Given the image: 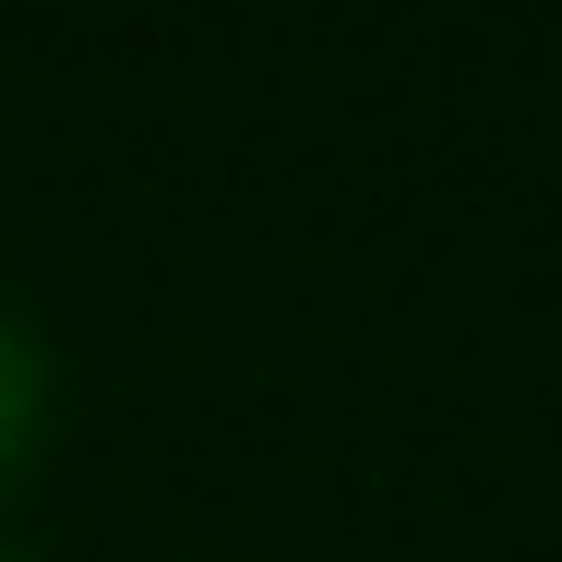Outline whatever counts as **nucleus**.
<instances>
[{"label":"nucleus","instance_id":"1","mask_svg":"<svg viewBox=\"0 0 562 562\" xmlns=\"http://www.w3.org/2000/svg\"><path fill=\"white\" fill-rule=\"evenodd\" d=\"M36 431H48V347H36V324L0 300V479L36 454Z\"/></svg>","mask_w":562,"mask_h":562},{"label":"nucleus","instance_id":"2","mask_svg":"<svg viewBox=\"0 0 562 562\" xmlns=\"http://www.w3.org/2000/svg\"><path fill=\"white\" fill-rule=\"evenodd\" d=\"M0 562H12V551H0Z\"/></svg>","mask_w":562,"mask_h":562}]
</instances>
